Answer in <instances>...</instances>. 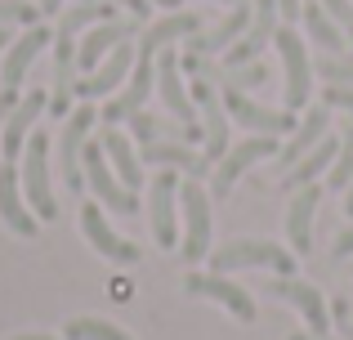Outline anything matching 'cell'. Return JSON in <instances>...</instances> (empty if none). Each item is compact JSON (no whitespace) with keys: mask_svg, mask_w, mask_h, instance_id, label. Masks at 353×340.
I'll use <instances>...</instances> for the list:
<instances>
[{"mask_svg":"<svg viewBox=\"0 0 353 340\" xmlns=\"http://www.w3.org/2000/svg\"><path fill=\"white\" fill-rule=\"evenodd\" d=\"M237 269H273V273H295V251L264 237H237V242L210 251V273H237Z\"/></svg>","mask_w":353,"mask_h":340,"instance_id":"obj_1","label":"cell"},{"mask_svg":"<svg viewBox=\"0 0 353 340\" xmlns=\"http://www.w3.org/2000/svg\"><path fill=\"white\" fill-rule=\"evenodd\" d=\"M18 174H23V197H27V206H32V215L36 219L59 215V201H54V188H50V139H45V130H36L32 139H27Z\"/></svg>","mask_w":353,"mask_h":340,"instance_id":"obj_2","label":"cell"},{"mask_svg":"<svg viewBox=\"0 0 353 340\" xmlns=\"http://www.w3.org/2000/svg\"><path fill=\"white\" fill-rule=\"evenodd\" d=\"M81 170H85V188L94 192L103 206H112L117 215H139V192H130L125 183L117 179L103 143H85V152H81Z\"/></svg>","mask_w":353,"mask_h":340,"instance_id":"obj_3","label":"cell"},{"mask_svg":"<svg viewBox=\"0 0 353 340\" xmlns=\"http://www.w3.org/2000/svg\"><path fill=\"white\" fill-rule=\"evenodd\" d=\"M179 210H183V260L197 264L210 255V188H201L197 179H188L179 188Z\"/></svg>","mask_w":353,"mask_h":340,"instance_id":"obj_4","label":"cell"},{"mask_svg":"<svg viewBox=\"0 0 353 340\" xmlns=\"http://www.w3.org/2000/svg\"><path fill=\"white\" fill-rule=\"evenodd\" d=\"M277 152H282V148H277L273 134H250V139L233 143V148H228L224 157H219V166L210 170V197L224 201L228 192H233V183H237L250 166H259L264 157H277Z\"/></svg>","mask_w":353,"mask_h":340,"instance_id":"obj_5","label":"cell"},{"mask_svg":"<svg viewBox=\"0 0 353 340\" xmlns=\"http://www.w3.org/2000/svg\"><path fill=\"white\" fill-rule=\"evenodd\" d=\"M273 50L282 54V72H286V112H295V108L309 103L313 94V59L309 50H304V41L295 36V27H277L273 36Z\"/></svg>","mask_w":353,"mask_h":340,"instance_id":"obj_6","label":"cell"},{"mask_svg":"<svg viewBox=\"0 0 353 340\" xmlns=\"http://www.w3.org/2000/svg\"><path fill=\"white\" fill-rule=\"evenodd\" d=\"M148 224L157 246H179V170H157L148 183Z\"/></svg>","mask_w":353,"mask_h":340,"instance_id":"obj_7","label":"cell"},{"mask_svg":"<svg viewBox=\"0 0 353 340\" xmlns=\"http://www.w3.org/2000/svg\"><path fill=\"white\" fill-rule=\"evenodd\" d=\"M94 121H99V112H94L90 103H81L77 112L63 117V134H59V174H63V183H68L72 192L85 188L81 152H85V143H90V126H94Z\"/></svg>","mask_w":353,"mask_h":340,"instance_id":"obj_8","label":"cell"},{"mask_svg":"<svg viewBox=\"0 0 353 340\" xmlns=\"http://www.w3.org/2000/svg\"><path fill=\"white\" fill-rule=\"evenodd\" d=\"M224 94V108L228 117H233L237 126H246L250 134H273V139H282V134H295V112H286V108H264L255 103L250 94H241V90H219Z\"/></svg>","mask_w":353,"mask_h":340,"instance_id":"obj_9","label":"cell"},{"mask_svg":"<svg viewBox=\"0 0 353 340\" xmlns=\"http://www.w3.org/2000/svg\"><path fill=\"white\" fill-rule=\"evenodd\" d=\"M183 291H188V296H201V300H215L237 323H255V296H250L246 287H237V282H228V273H188V278H183Z\"/></svg>","mask_w":353,"mask_h":340,"instance_id":"obj_10","label":"cell"},{"mask_svg":"<svg viewBox=\"0 0 353 340\" xmlns=\"http://www.w3.org/2000/svg\"><path fill=\"white\" fill-rule=\"evenodd\" d=\"M134 59H139V50H130V41L117 45L94 72H85V77L77 81V99H81V103H94V99L117 94V90L130 81V72H134Z\"/></svg>","mask_w":353,"mask_h":340,"instance_id":"obj_11","label":"cell"},{"mask_svg":"<svg viewBox=\"0 0 353 340\" xmlns=\"http://www.w3.org/2000/svg\"><path fill=\"white\" fill-rule=\"evenodd\" d=\"M152 90H157V59L139 54V59H134V72H130V81L121 86V94L108 99L103 121H108V126L130 121L134 112H143V103H148V94H152Z\"/></svg>","mask_w":353,"mask_h":340,"instance_id":"obj_12","label":"cell"},{"mask_svg":"<svg viewBox=\"0 0 353 340\" xmlns=\"http://www.w3.org/2000/svg\"><path fill=\"white\" fill-rule=\"evenodd\" d=\"M157 94H161L165 112L183 126H197V103H192L188 86H183V68H179V54L161 50L157 54Z\"/></svg>","mask_w":353,"mask_h":340,"instance_id":"obj_13","label":"cell"},{"mask_svg":"<svg viewBox=\"0 0 353 340\" xmlns=\"http://www.w3.org/2000/svg\"><path fill=\"white\" fill-rule=\"evenodd\" d=\"M268 296H277L291 309H300V318L309 323L313 336L331 332V309H327V296H322L318 287H309V282H300V278H277V282H268Z\"/></svg>","mask_w":353,"mask_h":340,"instance_id":"obj_14","label":"cell"},{"mask_svg":"<svg viewBox=\"0 0 353 340\" xmlns=\"http://www.w3.org/2000/svg\"><path fill=\"white\" fill-rule=\"evenodd\" d=\"M250 18H255V9H250V5H233L215 27H210V32L188 36V41H183V54H206V59H215V54H228V50L241 41V36H246Z\"/></svg>","mask_w":353,"mask_h":340,"instance_id":"obj_15","label":"cell"},{"mask_svg":"<svg viewBox=\"0 0 353 340\" xmlns=\"http://www.w3.org/2000/svg\"><path fill=\"white\" fill-rule=\"evenodd\" d=\"M0 219H5L18 237H36V233H41V219H36L32 206H27L23 174H18L14 161H0Z\"/></svg>","mask_w":353,"mask_h":340,"instance_id":"obj_16","label":"cell"},{"mask_svg":"<svg viewBox=\"0 0 353 340\" xmlns=\"http://www.w3.org/2000/svg\"><path fill=\"white\" fill-rule=\"evenodd\" d=\"M77 36L68 32H54V90H50V112L54 117H68L72 112V99H77Z\"/></svg>","mask_w":353,"mask_h":340,"instance_id":"obj_17","label":"cell"},{"mask_svg":"<svg viewBox=\"0 0 353 340\" xmlns=\"http://www.w3.org/2000/svg\"><path fill=\"white\" fill-rule=\"evenodd\" d=\"M130 36H139V18H112V23H99L94 32L81 41V50H77V68L81 72H94L99 63L108 59V54L117 50V45H125Z\"/></svg>","mask_w":353,"mask_h":340,"instance_id":"obj_18","label":"cell"},{"mask_svg":"<svg viewBox=\"0 0 353 340\" xmlns=\"http://www.w3.org/2000/svg\"><path fill=\"white\" fill-rule=\"evenodd\" d=\"M50 108V94L45 90H27L23 99H18V108L9 112V121H5V161H14V157H23V148H27V139H32V126L41 121V112Z\"/></svg>","mask_w":353,"mask_h":340,"instance_id":"obj_19","label":"cell"},{"mask_svg":"<svg viewBox=\"0 0 353 340\" xmlns=\"http://www.w3.org/2000/svg\"><path fill=\"white\" fill-rule=\"evenodd\" d=\"M81 233L90 237V246H94L103 260H112V264H139V246L125 242V237H117L99 206H81Z\"/></svg>","mask_w":353,"mask_h":340,"instance_id":"obj_20","label":"cell"},{"mask_svg":"<svg viewBox=\"0 0 353 340\" xmlns=\"http://www.w3.org/2000/svg\"><path fill=\"white\" fill-rule=\"evenodd\" d=\"M318 201H322L318 183L291 192V206H286V237H291V251L295 255H309L313 251V215H318Z\"/></svg>","mask_w":353,"mask_h":340,"instance_id":"obj_21","label":"cell"},{"mask_svg":"<svg viewBox=\"0 0 353 340\" xmlns=\"http://www.w3.org/2000/svg\"><path fill=\"white\" fill-rule=\"evenodd\" d=\"M54 41V32L45 23H36V27H27L23 36H18L14 45L5 50V72H0V86H9V90H18L23 86V77H27V68L36 63V54L45 50V45Z\"/></svg>","mask_w":353,"mask_h":340,"instance_id":"obj_22","label":"cell"},{"mask_svg":"<svg viewBox=\"0 0 353 340\" xmlns=\"http://www.w3.org/2000/svg\"><path fill=\"white\" fill-rule=\"evenodd\" d=\"M197 32H201V14H165V18H157V23L143 27V36H139V54L157 59L161 50L188 41V36H197Z\"/></svg>","mask_w":353,"mask_h":340,"instance_id":"obj_23","label":"cell"},{"mask_svg":"<svg viewBox=\"0 0 353 340\" xmlns=\"http://www.w3.org/2000/svg\"><path fill=\"white\" fill-rule=\"evenodd\" d=\"M331 134V108L327 103H318V108H309V117H300V126H295V134H291V143H286L282 152H277V161H282V170H291L300 157H309L313 148H318L322 139Z\"/></svg>","mask_w":353,"mask_h":340,"instance_id":"obj_24","label":"cell"},{"mask_svg":"<svg viewBox=\"0 0 353 340\" xmlns=\"http://www.w3.org/2000/svg\"><path fill=\"white\" fill-rule=\"evenodd\" d=\"M130 134L139 143H188V139H201V126H183V121H165V117H152V112H134L130 117Z\"/></svg>","mask_w":353,"mask_h":340,"instance_id":"obj_25","label":"cell"},{"mask_svg":"<svg viewBox=\"0 0 353 340\" xmlns=\"http://www.w3.org/2000/svg\"><path fill=\"white\" fill-rule=\"evenodd\" d=\"M143 157H148V166L183 170L188 179H206V174H210L206 152H192L188 143H143Z\"/></svg>","mask_w":353,"mask_h":340,"instance_id":"obj_26","label":"cell"},{"mask_svg":"<svg viewBox=\"0 0 353 340\" xmlns=\"http://www.w3.org/2000/svg\"><path fill=\"white\" fill-rule=\"evenodd\" d=\"M103 152H108V161H112V170H117V179L125 183L130 192H139L143 188V161H139V152H134V143L125 139V134L117 130V126H108V134L103 139Z\"/></svg>","mask_w":353,"mask_h":340,"instance_id":"obj_27","label":"cell"},{"mask_svg":"<svg viewBox=\"0 0 353 340\" xmlns=\"http://www.w3.org/2000/svg\"><path fill=\"white\" fill-rule=\"evenodd\" d=\"M300 23H304V32H309V41L318 45L322 54H349V36H345V27H340L336 18H331L327 9L318 5V0H313V5H304Z\"/></svg>","mask_w":353,"mask_h":340,"instance_id":"obj_28","label":"cell"},{"mask_svg":"<svg viewBox=\"0 0 353 340\" xmlns=\"http://www.w3.org/2000/svg\"><path fill=\"white\" fill-rule=\"evenodd\" d=\"M336 152H340V139H331V134H327V139H322L318 148L309 152V157H300L291 170L282 174V188H286V192H295V188H309V183H318V174H327V170H331Z\"/></svg>","mask_w":353,"mask_h":340,"instance_id":"obj_29","label":"cell"},{"mask_svg":"<svg viewBox=\"0 0 353 340\" xmlns=\"http://www.w3.org/2000/svg\"><path fill=\"white\" fill-rule=\"evenodd\" d=\"M112 18H117V5H108V0H77V5L59 18V32L77 36V32H85V27L112 23Z\"/></svg>","mask_w":353,"mask_h":340,"instance_id":"obj_30","label":"cell"},{"mask_svg":"<svg viewBox=\"0 0 353 340\" xmlns=\"http://www.w3.org/2000/svg\"><path fill=\"white\" fill-rule=\"evenodd\" d=\"M63 340H134V336L121 332L117 323H103V318H72L63 327Z\"/></svg>","mask_w":353,"mask_h":340,"instance_id":"obj_31","label":"cell"},{"mask_svg":"<svg viewBox=\"0 0 353 340\" xmlns=\"http://www.w3.org/2000/svg\"><path fill=\"white\" fill-rule=\"evenodd\" d=\"M349 183H353V121H345V130H340V152L327 170V188H349Z\"/></svg>","mask_w":353,"mask_h":340,"instance_id":"obj_32","label":"cell"},{"mask_svg":"<svg viewBox=\"0 0 353 340\" xmlns=\"http://www.w3.org/2000/svg\"><path fill=\"white\" fill-rule=\"evenodd\" d=\"M264 81H268V68H264V63H241V68H224V86H219V90H241V94H246V90L250 86H264Z\"/></svg>","mask_w":353,"mask_h":340,"instance_id":"obj_33","label":"cell"},{"mask_svg":"<svg viewBox=\"0 0 353 340\" xmlns=\"http://www.w3.org/2000/svg\"><path fill=\"white\" fill-rule=\"evenodd\" d=\"M313 72H318L327 86H353V59L349 54H322V59L313 63Z\"/></svg>","mask_w":353,"mask_h":340,"instance_id":"obj_34","label":"cell"},{"mask_svg":"<svg viewBox=\"0 0 353 340\" xmlns=\"http://www.w3.org/2000/svg\"><path fill=\"white\" fill-rule=\"evenodd\" d=\"M36 18H41V5H27V0H0V27H14V23L36 27Z\"/></svg>","mask_w":353,"mask_h":340,"instance_id":"obj_35","label":"cell"},{"mask_svg":"<svg viewBox=\"0 0 353 340\" xmlns=\"http://www.w3.org/2000/svg\"><path fill=\"white\" fill-rule=\"evenodd\" d=\"M322 103H327V108H340V112L353 117V86H327V90H322Z\"/></svg>","mask_w":353,"mask_h":340,"instance_id":"obj_36","label":"cell"},{"mask_svg":"<svg viewBox=\"0 0 353 340\" xmlns=\"http://www.w3.org/2000/svg\"><path fill=\"white\" fill-rule=\"evenodd\" d=\"M322 9H327L331 18H336L340 27H353V0H318Z\"/></svg>","mask_w":353,"mask_h":340,"instance_id":"obj_37","label":"cell"},{"mask_svg":"<svg viewBox=\"0 0 353 340\" xmlns=\"http://www.w3.org/2000/svg\"><path fill=\"white\" fill-rule=\"evenodd\" d=\"M18 108V90H9V86H0V130H5V121H9V112Z\"/></svg>","mask_w":353,"mask_h":340,"instance_id":"obj_38","label":"cell"},{"mask_svg":"<svg viewBox=\"0 0 353 340\" xmlns=\"http://www.w3.org/2000/svg\"><path fill=\"white\" fill-rule=\"evenodd\" d=\"M108 5H117V9H125L130 18H148L152 14V5H148V0H108Z\"/></svg>","mask_w":353,"mask_h":340,"instance_id":"obj_39","label":"cell"},{"mask_svg":"<svg viewBox=\"0 0 353 340\" xmlns=\"http://www.w3.org/2000/svg\"><path fill=\"white\" fill-rule=\"evenodd\" d=\"M331 255H336V260H349V255H353V228H345V233L336 237V246H331Z\"/></svg>","mask_w":353,"mask_h":340,"instance_id":"obj_40","label":"cell"},{"mask_svg":"<svg viewBox=\"0 0 353 340\" xmlns=\"http://www.w3.org/2000/svg\"><path fill=\"white\" fill-rule=\"evenodd\" d=\"M277 14H282V18H286V27H291V23H295V18H300V14H304V5H300V0H277Z\"/></svg>","mask_w":353,"mask_h":340,"instance_id":"obj_41","label":"cell"},{"mask_svg":"<svg viewBox=\"0 0 353 340\" xmlns=\"http://www.w3.org/2000/svg\"><path fill=\"white\" fill-rule=\"evenodd\" d=\"M63 9V0H41V14H59Z\"/></svg>","mask_w":353,"mask_h":340,"instance_id":"obj_42","label":"cell"},{"mask_svg":"<svg viewBox=\"0 0 353 340\" xmlns=\"http://www.w3.org/2000/svg\"><path fill=\"white\" fill-rule=\"evenodd\" d=\"M148 5H161V9H179V0H148Z\"/></svg>","mask_w":353,"mask_h":340,"instance_id":"obj_43","label":"cell"},{"mask_svg":"<svg viewBox=\"0 0 353 340\" xmlns=\"http://www.w3.org/2000/svg\"><path fill=\"white\" fill-rule=\"evenodd\" d=\"M9 45H14L9 41V27H0V50H9Z\"/></svg>","mask_w":353,"mask_h":340,"instance_id":"obj_44","label":"cell"},{"mask_svg":"<svg viewBox=\"0 0 353 340\" xmlns=\"http://www.w3.org/2000/svg\"><path fill=\"white\" fill-rule=\"evenodd\" d=\"M291 340H327V336H313V332H295Z\"/></svg>","mask_w":353,"mask_h":340,"instance_id":"obj_45","label":"cell"},{"mask_svg":"<svg viewBox=\"0 0 353 340\" xmlns=\"http://www.w3.org/2000/svg\"><path fill=\"white\" fill-rule=\"evenodd\" d=\"M345 210H349V215H353V183H349V188H345Z\"/></svg>","mask_w":353,"mask_h":340,"instance_id":"obj_46","label":"cell"},{"mask_svg":"<svg viewBox=\"0 0 353 340\" xmlns=\"http://www.w3.org/2000/svg\"><path fill=\"white\" fill-rule=\"evenodd\" d=\"M14 340H59V336H36V332H27V336H14Z\"/></svg>","mask_w":353,"mask_h":340,"instance_id":"obj_47","label":"cell"},{"mask_svg":"<svg viewBox=\"0 0 353 340\" xmlns=\"http://www.w3.org/2000/svg\"><path fill=\"white\" fill-rule=\"evenodd\" d=\"M219 5H250V0H219Z\"/></svg>","mask_w":353,"mask_h":340,"instance_id":"obj_48","label":"cell"},{"mask_svg":"<svg viewBox=\"0 0 353 340\" xmlns=\"http://www.w3.org/2000/svg\"><path fill=\"white\" fill-rule=\"evenodd\" d=\"M349 41H353V27H349Z\"/></svg>","mask_w":353,"mask_h":340,"instance_id":"obj_49","label":"cell"}]
</instances>
